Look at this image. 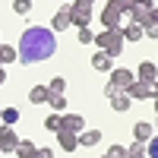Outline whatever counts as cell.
<instances>
[{"label": "cell", "mask_w": 158, "mask_h": 158, "mask_svg": "<svg viewBox=\"0 0 158 158\" xmlns=\"http://www.w3.org/2000/svg\"><path fill=\"white\" fill-rule=\"evenodd\" d=\"M57 51V38L51 29H44V25H29V29L22 32L19 38V60L22 63H38V60H51Z\"/></svg>", "instance_id": "1"}, {"label": "cell", "mask_w": 158, "mask_h": 158, "mask_svg": "<svg viewBox=\"0 0 158 158\" xmlns=\"http://www.w3.org/2000/svg\"><path fill=\"white\" fill-rule=\"evenodd\" d=\"M123 35H120V29H104V32H95V48L98 51H104L108 57H120L123 54Z\"/></svg>", "instance_id": "2"}, {"label": "cell", "mask_w": 158, "mask_h": 158, "mask_svg": "<svg viewBox=\"0 0 158 158\" xmlns=\"http://www.w3.org/2000/svg\"><path fill=\"white\" fill-rule=\"evenodd\" d=\"M136 82V73L133 70H127V67H120V70H111V79H108V85H104V95H117V92H127L130 85Z\"/></svg>", "instance_id": "3"}, {"label": "cell", "mask_w": 158, "mask_h": 158, "mask_svg": "<svg viewBox=\"0 0 158 158\" xmlns=\"http://www.w3.org/2000/svg\"><path fill=\"white\" fill-rule=\"evenodd\" d=\"M152 10H155V0H133V6H130V22H139L142 29H149L152 22Z\"/></svg>", "instance_id": "4"}, {"label": "cell", "mask_w": 158, "mask_h": 158, "mask_svg": "<svg viewBox=\"0 0 158 158\" xmlns=\"http://www.w3.org/2000/svg\"><path fill=\"white\" fill-rule=\"evenodd\" d=\"M67 6V13H70V22L76 25V29H89V22H92V16H95V10L92 6H85V3H63Z\"/></svg>", "instance_id": "5"}, {"label": "cell", "mask_w": 158, "mask_h": 158, "mask_svg": "<svg viewBox=\"0 0 158 158\" xmlns=\"http://www.w3.org/2000/svg\"><path fill=\"white\" fill-rule=\"evenodd\" d=\"M136 73V82H155V79H158V63H152V60H142L139 63V70H133Z\"/></svg>", "instance_id": "6"}, {"label": "cell", "mask_w": 158, "mask_h": 158, "mask_svg": "<svg viewBox=\"0 0 158 158\" xmlns=\"http://www.w3.org/2000/svg\"><path fill=\"white\" fill-rule=\"evenodd\" d=\"M127 95H130V101H146V98H155V89L149 82H133L127 89Z\"/></svg>", "instance_id": "7"}, {"label": "cell", "mask_w": 158, "mask_h": 158, "mask_svg": "<svg viewBox=\"0 0 158 158\" xmlns=\"http://www.w3.org/2000/svg\"><path fill=\"white\" fill-rule=\"evenodd\" d=\"M60 130H70V133H82L85 130V117L82 114H60Z\"/></svg>", "instance_id": "8"}, {"label": "cell", "mask_w": 158, "mask_h": 158, "mask_svg": "<svg viewBox=\"0 0 158 158\" xmlns=\"http://www.w3.org/2000/svg\"><path fill=\"white\" fill-rule=\"evenodd\" d=\"M57 142L63 152H76L79 149V133H70V130H57Z\"/></svg>", "instance_id": "9"}, {"label": "cell", "mask_w": 158, "mask_h": 158, "mask_svg": "<svg viewBox=\"0 0 158 158\" xmlns=\"http://www.w3.org/2000/svg\"><path fill=\"white\" fill-rule=\"evenodd\" d=\"M70 13H67V6H60L57 13H54V19H51V32H67L70 29Z\"/></svg>", "instance_id": "10"}, {"label": "cell", "mask_w": 158, "mask_h": 158, "mask_svg": "<svg viewBox=\"0 0 158 158\" xmlns=\"http://www.w3.org/2000/svg\"><path fill=\"white\" fill-rule=\"evenodd\" d=\"M16 142H19V133L13 127H6L3 123V136H0V152H13L16 149Z\"/></svg>", "instance_id": "11"}, {"label": "cell", "mask_w": 158, "mask_h": 158, "mask_svg": "<svg viewBox=\"0 0 158 158\" xmlns=\"http://www.w3.org/2000/svg\"><path fill=\"white\" fill-rule=\"evenodd\" d=\"M120 16H123V13H117L114 6H104L101 10V25H104V29H120Z\"/></svg>", "instance_id": "12"}, {"label": "cell", "mask_w": 158, "mask_h": 158, "mask_svg": "<svg viewBox=\"0 0 158 158\" xmlns=\"http://www.w3.org/2000/svg\"><path fill=\"white\" fill-rule=\"evenodd\" d=\"M152 133H155V127H152V123H146V120L133 123V136H136V142H149Z\"/></svg>", "instance_id": "13"}, {"label": "cell", "mask_w": 158, "mask_h": 158, "mask_svg": "<svg viewBox=\"0 0 158 158\" xmlns=\"http://www.w3.org/2000/svg\"><path fill=\"white\" fill-rule=\"evenodd\" d=\"M98 142H101V130H82V133H79V146L95 149Z\"/></svg>", "instance_id": "14"}, {"label": "cell", "mask_w": 158, "mask_h": 158, "mask_svg": "<svg viewBox=\"0 0 158 158\" xmlns=\"http://www.w3.org/2000/svg\"><path fill=\"white\" fill-rule=\"evenodd\" d=\"M120 35H123V41H139V38L146 35V29H142L139 22H130V25H123V29H120Z\"/></svg>", "instance_id": "15"}, {"label": "cell", "mask_w": 158, "mask_h": 158, "mask_svg": "<svg viewBox=\"0 0 158 158\" xmlns=\"http://www.w3.org/2000/svg\"><path fill=\"white\" fill-rule=\"evenodd\" d=\"M130 104H133V101H130V95H127V92H117V95H111V108H114L117 114L130 111Z\"/></svg>", "instance_id": "16"}, {"label": "cell", "mask_w": 158, "mask_h": 158, "mask_svg": "<svg viewBox=\"0 0 158 158\" xmlns=\"http://www.w3.org/2000/svg\"><path fill=\"white\" fill-rule=\"evenodd\" d=\"M48 98H51L48 85H35V89L29 92V101H32V104H48Z\"/></svg>", "instance_id": "17"}, {"label": "cell", "mask_w": 158, "mask_h": 158, "mask_svg": "<svg viewBox=\"0 0 158 158\" xmlns=\"http://www.w3.org/2000/svg\"><path fill=\"white\" fill-rule=\"evenodd\" d=\"M92 67L95 70H114V57H108L104 51H98V54L92 57Z\"/></svg>", "instance_id": "18"}, {"label": "cell", "mask_w": 158, "mask_h": 158, "mask_svg": "<svg viewBox=\"0 0 158 158\" xmlns=\"http://www.w3.org/2000/svg\"><path fill=\"white\" fill-rule=\"evenodd\" d=\"M35 149H38L35 142H29V139H19V142H16V149H13V152H16L19 158H32V155H35Z\"/></svg>", "instance_id": "19"}, {"label": "cell", "mask_w": 158, "mask_h": 158, "mask_svg": "<svg viewBox=\"0 0 158 158\" xmlns=\"http://www.w3.org/2000/svg\"><path fill=\"white\" fill-rule=\"evenodd\" d=\"M13 60H19L16 48H10V44H0V67H6V63H13Z\"/></svg>", "instance_id": "20"}, {"label": "cell", "mask_w": 158, "mask_h": 158, "mask_svg": "<svg viewBox=\"0 0 158 158\" xmlns=\"http://www.w3.org/2000/svg\"><path fill=\"white\" fill-rule=\"evenodd\" d=\"M0 123L16 127V123H19V108H3V114H0Z\"/></svg>", "instance_id": "21"}, {"label": "cell", "mask_w": 158, "mask_h": 158, "mask_svg": "<svg viewBox=\"0 0 158 158\" xmlns=\"http://www.w3.org/2000/svg\"><path fill=\"white\" fill-rule=\"evenodd\" d=\"M63 89H67V79H63V76H54L48 82V92H54V95H63Z\"/></svg>", "instance_id": "22"}, {"label": "cell", "mask_w": 158, "mask_h": 158, "mask_svg": "<svg viewBox=\"0 0 158 158\" xmlns=\"http://www.w3.org/2000/svg\"><path fill=\"white\" fill-rule=\"evenodd\" d=\"M48 104H51V108H54V114H60L63 108H67V98H63V95H54V92H51V98H48Z\"/></svg>", "instance_id": "23"}, {"label": "cell", "mask_w": 158, "mask_h": 158, "mask_svg": "<svg viewBox=\"0 0 158 158\" xmlns=\"http://www.w3.org/2000/svg\"><path fill=\"white\" fill-rule=\"evenodd\" d=\"M63 123H60V114H48L44 117V130H51V133H57Z\"/></svg>", "instance_id": "24"}, {"label": "cell", "mask_w": 158, "mask_h": 158, "mask_svg": "<svg viewBox=\"0 0 158 158\" xmlns=\"http://www.w3.org/2000/svg\"><path fill=\"white\" fill-rule=\"evenodd\" d=\"M29 10H32V0H13V13L16 16H25Z\"/></svg>", "instance_id": "25"}, {"label": "cell", "mask_w": 158, "mask_h": 158, "mask_svg": "<svg viewBox=\"0 0 158 158\" xmlns=\"http://www.w3.org/2000/svg\"><path fill=\"white\" fill-rule=\"evenodd\" d=\"M130 158H146V142H133V146L127 149Z\"/></svg>", "instance_id": "26"}, {"label": "cell", "mask_w": 158, "mask_h": 158, "mask_svg": "<svg viewBox=\"0 0 158 158\" xmlns=\"http://www.w3.org/2000/svg\"><path fill=\"white\" fill-rule=\"evenodd\" d=\"M146 158H158V136H152L146 142Z\"/></svg>", "instance_id": "27"}, {"label": "cell", "mask_w": 158, "mask_h": 158, "mask_svg": "<svg viewBox=\"0 0 158 158\" xmlns=\"http://www.w3.org/2000/svg\"><path fill=\"white\" fill-rule=\"evenodd\" d=\"M108 6H114L117 13H130V6H133V0H111Z\"/></svg>", "instance_id": "28"}, {"label": "cell", "mask_w": 158, "mask_h": 158, "mask_svg": "<svg viewBox=\"0 0 158 158\" xmlns=\"http://www.w3.org/2000/svg\"><path fill=\"white\" fill-rule=\"evenodd\" d=\"M79 41H82V44H92V41H95V32H92V29H79Z\"/></svg>", "instance_id": "29"}, {"label": "cell", "mask_w": 158, "mask_h": 158, "mask_svg": "<svg viewBox=\"0 0 158 158\" xmlns=\"http://www.w3.org/2000/svg\"><path fill=\"white\" fill-rule=\"evenodd\" d=\"M32 158H54V149H48V146H44V149H35Z\"/></svg>", "instance_id": "30"}, {"label": "cell", "mask_w": 158, "mask_h": 158, "mask_svg": "<svg viewBox=\"0 0 158 158\" xmlns=\"http://www.w3.org/2000/svg\"><path fill=\"white\" fill-rule=\"evenodd\" d=\"M146 35H149V38H158V25H149V29H146Z\"/></svg>", "instance_id": "31"}, {"label": "cell", "mask_w": 158, "mask_h": 158, "mask_svg": "<svg viewBox=\"0 0 158 158\" xmlns=\"http://www.w3.org/2000/svg\"><path fill=\"white\" fill-rule=\"evenodd\" d=\"M3 82H6V70L0 67V85H3Z\"/></svg>", "instance_id": "32"}, {"label": "cell", "mask_w": 158, "mask_h": 158, "mask_svg": "<svg viewBox=\"0 0 158 158\" xmlns=\"http://www.w3.org/2000/svg\"><path fill=\"white\" fill-rule=\"evenodd\" d=\"M152 22H155V25H158V6H155V10H152Z\"/></svg>", "instance_id": "33"}, {"label": "cell", "mask_w": 158, "mask_h": 158, "mask_svg": "<svg viewBox=\"0 0 158 158\" xmlns=\"http://www.w3.org/2000/svg\"><path fill=\"white\" fill-rule=\"evenodd\" d=\"M79 3H85V6H95V0H79Z\"/></svg>", "instance_id": "34"}, {"label": "cell", "mask_w": 158, "mask_h": 158, "mask_svg": "<svg viewBox=\"0 0 158 158\" xmlns=\"http://www.w3.org/2000/svg\"><path fill=\"white\" fill-rule=\"evenodd\" d=\"M152 89H155V95H158V79H155V82H152Z\"/></svg>", "instance_id": "35"}, {"label": "cell", "mask_w": 158, "mask_h": 158, "mask_svg": "<svg viewBox=\"0 0 158 158\" xmlns=\"http://www.w3.org/2000/svg\"><path fill=\"white\" fill-rule=\"evenodd\" d=\"M155 111H158V95H155Z\"/></svg>", "instance_id": "36"}, {"label": "cell", "mask_w": 158, "mask_h": 158, "mask_svg": "<svg viewBox=\"0 0 158 158\" xmlns=\"http://www.w3.org/2000/svg\"><path fill=\"white\" fill-rule=\"evenodd\" d=\"M0 114H3V108H0Z\"/></svg>", "instance_id": "37"}, {"label": "cell", "mask_w": 158, "mask_h": 158, "mask_svg": "<svg viewBox=\"0 0 158 158\" xmlns=\"http://www.w3.org/2000/svg\"><path fill=\"white\" fill-rule=\"evenodd\" d=\"M155 127H158V123H155Z\"/></svg>", "instance_id": "38"}]
</instances>
